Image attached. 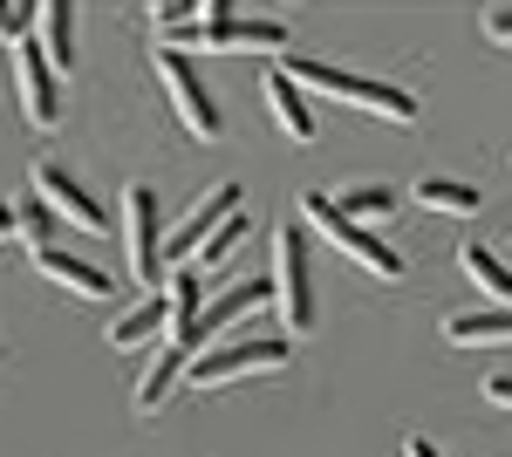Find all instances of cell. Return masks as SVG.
Returning <instances> with one entry per match:
<instances>
[{"label": "cell", "instance_id": "1", "mask_svg": "<svg viewBox=\"0 0 512 457\" xmlns=\"http://www.w3.org/2000/svg\"><path fill=\"white\" fill-rule=\"evenodd\" d=\"M287 76L301 82V89H315V96H335V103H349V110H369L383 116V123H417V96L410 89H396L383 76H349V69H335V62H315V55H294L287 62Z\"/></svg>", "mask_w": 512, "mask_h": 457}, {"label": "cell", "instance_id": "2", "mask_svg": "<svg viewBox=\"0 0 512 457\" xmlns=\"http://www.w3.org/2000/svg\"><path fill=\"white\" fill-rule=\"evenodd\" d=\"M301 226H308V232H321V239H328L335 253H349L355 267H369L376 280H403V253H396L390 239H376L369 226L342 219L328 191H308V198H301Z\"/></svg>", "mask_w": 512, "mask_h": 457}, {"label": "cell", "instance_id": "3", "mask_svg": "<svg viewBox=\"0 0 512 457\" xmlns=\"http://www.w3.org/2000/svg\"><path fill=\"white\" fill-rule=\"evenodd\" d=\"M274 301L287 321V342L315 328V260H308V226L287 219L274 232Z\"/></svg>", "mask_w": 512, "mask_h": 457}, {"label": "cell", "instance_id": "4", "mask_svg": "<svg viewBox=\"0 0 512 457\" xmlns=\"http://www.w3.org/2000/svg\"><path fill=\"white\" fill-rule=\"evenodd\" d=\"M151 69H158L164 96H171V110H178V123L192 130L198 144H219L226 137V110H219V96L205 89V76H198L192 55H178V48H151Z\"/></svg>", "mask_w": 512, "mask_h": 457}, {"label": "cell", "instance_id": "5", "mask_svg": "<svg viewBox=\"0 0 512 457\" xmlns=\"http://www.w3.org/2000/svg\"><path fill=\"white\" fill-rule=\"evenodd\" d=\"M287 362H294V342L287 335H239L226 348H205L192 369H185V382L192 389H226V382H246V376H274Z\"/></svg>", "mask_w": 512, "mask_h": 457}, {"label": "cell", "instance_id": "6", "mask_svg": "<svg viewBox=\"0 0 512 457\" xmlns=\"http://www.w3.org/2000/svg\"><path fill=\"white\" fill-rule=\"evenodd\" d=\"M123 260L144 294H164V226L151 185H123Z\"/></svg>", "mask_w": 512, "mask_h": 457}, {"label": "cell", "instance_id": "7", "mask_svg": "<svg viewBox=\"0 0 512 457\" xmlns=\"http://www.w3.org/2000/svg\"><path fill=\"white\" fill-rule=\"evenodd\" d=\"M192 48H212V55H280L287 48V21H239L233 7H205L198 14V41Z\"/></svg>", "mask_w": 512, "mask_h": 457}, {"label": "cell", "instance_id": "8", "mask_svg": "<svg viewBox=\"0 0 512 457\" xmlns=\"http://www.w3.org/2000/svg\"><path fill=\"white\" fill-rule=\"evenodd\" d=\"M226 219H239V185H212L178 226L164 232V267H192L198 253H205V239L226 226Z\"/></svg>", "mask_w": 512, "mask_h": 457}, {"label": "cell", "instance_id": "9", "mask_svg": "<svg viewBox=\"0 0 512 457\" xmlns=\"http://www.w3.org/2000/svg\"><path fill=\"white\" fill-rule=\"evenodd\" d=\"M14 96H21V116H28L35 130H55V123H62V76L48 69V55H41L35 35L14 48Z\"/></svg>", "mask_w": 512, "mask_h": 457}, {"label": "cell", "instance_id": "10", "mask_svg": "<svg viewBox=\"0 0 512 457\" xmlns=\"http://www.w3.org/2000/svg\"><path fill=\"white\" fill-rule=\"evenodd\" d=\"M28 185H35L41 198H48V212H55V219H69V226H89V232H103V226H110V212H103V198H96V191L82 185V178L69 171V164H55V157H41L35 171H28Z\"/></svg>", "mask_w": 512, "mask_h": 457}, {"label": "cell", "instance_id": "11", "mask_svg": "<svg viewBox=\"0 0 512 457\" xmlns=\"http://www.w3.org/2000/svg\"><path fill=\"white\" fill-rule=\"evenodd\" d=\"M260 301H274V280H239V287H226V294H212V301H205V314L192 321V335H171V348H185V355L198 362V355L219 342L239 314H253Z\"/></svg>", "mask_w": 512, "mask_h": 457}, {"label": "cell", "instance_id": "12", "mask_svg": "<svg viewBox=\"0 0 512 457\" xmlns=\"http://www.w3.org/2000/svg\"><path fill=\"white\" fill-rule=\"evenodd\" d=\"M35 273H41V280H55L62 294H76V301H110V294H117V287H110V273L89 267V260H76V253H62V246L35 253Z\"/></svg>", "mask_w": 512, "mask_h": 457}, {"label": "cell", "instance_id": "13", "mask_svg": "<svg viewBox=\"0 0 512 457\" xmlns=\"http://www.w3.org/2000/svg\"><path fill=\"white\" fill-rule=\"evenodd\" d=\"M267 110H274V123L294 137V144H315L321 130H315V110H308V89L287 76V62L280 69H267Z\"/></svg>", "mask_w": 512, "mask_h": 457}, {"label": "cell", "instance_id": "14", "mask_svg": "<svg viewBox=\"0 0 512 457\" xmlns=\"http://www.w3.org/2000/svg\"><path fill=\"white\" fill-rule=\"evenodd\" d=\"M458 267H465V280L485 294V307H512V267L485 239H465V246H458Z\"/></svg>", "mask_w": 512, "mask_h": 457}, {"label": "cell", "instance_id": "15", "mask_svg": "<svg viewBox=\"0 0 512 457\" xmlns=\"http://www.w3.org/2000/svg\"><path fill=\"white\" fill-rule=\"evenodd\" d=\"M185 369H192V355H185V348H171V342H164L158 355H151V369L137 376V417H158L164 403H171V389L185 382Z\"/></svg>", "mask_w": 512, "mask_h": 457}, {"label": "cell", "instance_id": "16", "mask_svg": "<svg viewBox=\"0 0 512 457\" xmlns=\"http://www.w3.org/2000/svg\"><path fill=\"white\" fill-rule=\"evenodd\" d=\"M158 335H171V301H164V294H144L130 314L110 321L103 342H110V348H144V342H158Z\"/></svg>", "mask_w": 512, "mask_h": 457}, {"label": "cell", "instance_id": "17", "mask_svg": "<svg viewBox=\"0 0 512 457\" xmlns=\"http://www.w3.org/2000/svg\"><path fill=\"white\" fill-rule=\"evenodd\" d=\"M35 41H41V55H48V69L69 76V62H76V7L69 0H48L41 21H35Z\"/></svg>", "mask_w": 512, "mask_h": 457}, {"label": "cell", "instance_id": "18", "mask_svg": "<svg viewBox=\"0 0 512 457\" xmlns=\"http://www.w3.org/2000/svg\"><path fill=\"white\" fill-rule=\"evenodd\" d=\"M444 342H458V348H499V342H512V307H472V314H451V321H444Z\"/></svg>", "mask_w": 512, "mask_h": 457}, {"label": "cell", "instance_id": "19", "mask_svg": "<svg viewBox=\"0 0 512 457\" xmlns=\"http://www.w3.org/2000/svg\"><path fill=\"white\" fill-rule=\"evenodd\" d=\"M328 198H335V212H342V219H355V226H369V232L390 226L396 205H403L390 185H342V191H328Z\"/></svg>", "mask_w": 512, "mask_h": 457}, {"label": "cell", "instance_id": "20", "mask_svg": "<svg viewBox=\"0 0 512 457\" xmlns=\"http://www.w3.org/2000/svg\"><path fill=\"white\" fill-rule=\"evenodd\" d=\"M164 301H171V335H192V321L205 314V273L178 267L164 280ZM171 335H164V342H171Z\"/></svg>", "mask_w": 512, "mask_h": 457}, {"label": "cell", "instance_id": "21", "mask_svg": "<svg viewBox=\"0 0 512 457\" xmlns=\"http://www.w3.org/2000/svg\"><path fill=\"white\" fill-rule=\"evenodd\" d=\"M417 205L424 212H444V219H472L485 198H478V185H458V178H424L417 185Z\"/></svg>", "mask_w": 512, "mask_h": 457}, {"label": "cell", "instance_id": "22", "mask_svg": "<svg viewBox=\"0 0 512 457\" xmlns=\"http://www.w3.org/2000/svg\"><path fill=\"white\" fill-rule=\"evenodd\" d=\"M14 219H21V239H28V253H48V246H55V212H48V198H41L35 185L21 191Z\"/></svg>", "mask_w": 512, "mask_h": 457}, {"label": "cell", "instance_id": "23", "mask_svg": "<svg viewBox=\"0 0 512 457\" xmlns=\"http://www.w3.org/2000/svg\"><path fill=\"white\" fill-rule=\"evenodd\" d=\"M246 232H253V219H246V212H239V219H226V226H219V232H212V239H205V253H198L192 267H198V273L226 267V260H233L239 246H246Z\"/></svg>", "mask_w": 512, "mask_h": 457}, {"label": "cell", "instance_id": "24", "mask_svg": "<svg viewBox=\"0 0 512 457\" xmlns=\"http://www.w3.org/2000/svg\"><path fill=\"white\" fill-rule=\"evenodd\" d=\"M35 21H41V7H28V0H0V41H21L35 35Z\"/></svg>", "mask_w": 512, "mask_h": 457}, {"label": "cell", "instance_id": "25", "mask_svg": "<svg viewBox=\"0 0 512 457\" xmlns=\"http://www.w3.org/2000/svg\"><path fill=\"white\" fill-rule=\"evenodd\" d=\"M485 41L492 48H512V7H485Z\"/></svg>", "mask_w": 512, "mask_h": 457}, {"label": "cell", "instance_id": "26", "mask_svg": "<svg viewBox=\"0 0 512 457\" xmlns=\"http://www.w3.org/2000/svg\"><path fill=\"white\" fill-rule=\"evenodd\" d=\"M485 403H499V410H512V376H485Z\"/></svg>", "mask_w": 512, "mask_h": 457}, {"label": "cell", "instance_id": "27", "mask_svg": "<svg viewBox=\"0 0 512 457\" xmlns=\"http://www.w3.org/2000/svg\"><path fill=\"white\" fill-rule=\"evenodd\" d=\"M403 457H444V451H437L431 437H403Z\"/></svg>", "mask_w": 512, "mask_h": 457}, {"label": "cell", "instance_id": "28", "mask_svg": "<svg viewBox=\"0 0 512 457\" xmlns=\"http://www.w3.org/2000/svg\"><path fill=\"white\" fill-rule=\"evenodd\" d=\"M7 239H21V219H14V205H0V246Z\"/></svg>", "mask_w": 512, "mask_h": 457}]
</instances>
